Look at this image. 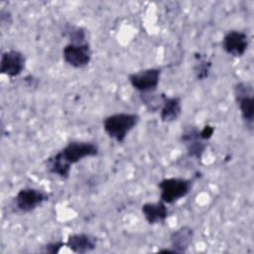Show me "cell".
Wrapping results in <instances>:
<instances>
[{"label":"cell","instance_id":"cell-18","mask_svg":"<svg viewBox=\"0 0 254 254\" xmlns=\"http://www.w3.org/2000/svg\"><path fill=\"white\" fill-rule=\"evenodd\" d=\"M64 35L69 40V43H72V44L86 43L85 30L81 27H78L75 25H66L64 29Z\"/></svg>","mask_w":254,"mask_h":254},{"label":"cell","instance_id":"cell-1","mask_svg":"<svg viewBox=\"0 0 254 254\" xmlns=\"http://www.w3.org/2000/svg\"><path fill=\"white\" fill-rule=\"evenodd\" d=\"M140 116L137 113L117 112L106 116L102 125L105 133L117 143H122L127 135L139 123Z\"/></svg>","mask_w":254,"mask_h":254},{"label":"cell","instance_id":"cell-2","mask_svg":"<svg viewBox=\"0 0 254 254\" xmlns=\"http://www.w3.org/2000/svg\"><path fill=\"white\" fill-rule=\"evenodd\" d=\"M191 181L185 178H166L160 181V200L172 204L185 197L191 189Z\"/></svg>","mask_w":254,"mask_h":254},{"label":"cell","instance_id":"cell-13","mask_svg":"<svg viewBox=\"0 0 254 254\" xmlns=\"http://www.w3.org/2000/svg\"><path fill=\"white\" fill-rule=\"evenodd\" d=\"M141 212L149 224L163 222L169 216V209L162 200L144 203L141 206Z\"/></svg>","mask_w":254,"mask_h":254},{"label":"cell","instance_id":"cell-5","mask_svg":"<svg viewBox=\"0 0 254 254\" xmlns=\"http://www.w3.org/2000/svg\"><path fill=\"white\" fill-rule=\"evenodd\" d=\"M161 72V68L149 67L130 73L128 80L131 86L140 93L152 92L156 91L159 85Z\"/></svg>","mask_w":254,"mask_h":254},{"label":"cell","instance_id":"cell-16","mask_svg":"<svg viewBox=\"0 0 254 254\" xmlns=\"http://www.w3.org/2000/svg\"><path fill=\"white\" fill-rule=\"evenodd\" d=\"M140 98L143 104L147 107L148 110L152 112H157L161 109V106L163 104L164 98L166 94L164 93H155V91L147 92V93H140Z\"/></svg>","mask_w":254,"mask_h":254},{"label":"cell","instance_id":"cell-14","mask_svg":"<svg viewBox=\"0 0 254 254\" xmlns=\"http://www.w3.org/2000/svg\"><path fill=\"white\" fill-rule=\"evenodd\" d=\"M160 119L164 123H172L182 114V100L179 96L166 95L161 106Z\"/></svg>","mask_w":254,"mask_h":254},{"label":"cell","instance_id":"cell-11","mask_svg":"<svg viewBox=\"0 0 254 254\" xmlns=\"http://www.w3.org/2000/svg\"><path fill=\"white\" fill-rule=\"evenodd\" d=\"M65 246L74 253L84 254L96 248L97 238L88 233H73L67 237Z\"/></svg>","mask_w":254,"mask_h":254},{"label":"cell","instance_id":"cell-8","mask_svg":"<svg viewBox=\"0 0 254 254\" xmlns=\"http://www.w3.org/2000/svg\"><path fill=\"white\" fill-rule=\"evenodd\" d=\"M221 46L224 52L229 56L240 58L248 49L249 37L245 32L231 30L223 36Z\"/></svg>","mask_w":254,"mask_h":254},{"label":"cell","instance_id":"cell-19","mask_svg":"<svg viewBox=\"0 0 254 254\" xmlns=\"http://www.w3.org/2000/svg\"><path fill=\"white\" fill-rule=\"evenodd\" d=\"M64 246H65V242H64V241H54V242H50V243L46 244L45 247H44V251L46 253L56 254V253L60 252L61 249Z\"/></svg>","mask_w":254,"mask_h":254},{"label":"cell","instance_id":"cell-20","mask_svg":"<svg viewBox=\"0 0 254 254\" xmlns=\"http://www.w3.org/2000/svg\"><path fill=\"white\" fill-rule=\"evenodd\" d=\"M213 132H214V127H212L210 125H205V126H203L202 129L199 130V135L202 140L207 141L212 137Z\"/></svg>","mask_w":254,"mask_h":254},{"label":"cell","instance_id":"cell-7","mask_svg":"<svg viewBox=\"0 0 254 254\" xmlns=\"http://www.w3.org/2000/svg\"><path fill=\"white\" fill-rule=\"evenodd\" d=\"M92 58V52L89 44H72L68 43L63 49V59L74 68H82L88 65Z\"/></svg>","mask_w":254,"mask_h":254},{"label":"cell","instance_id":"cell-21","mask_svg":"<svg viewBox=\"0 0 254 254\" xmlns=\"http://www.w3.org/2000/svg\"><path fill=\"white\" fill-rule=\"evenodd\" d=\"M158 252H159V253H176V251H175L172 247L160 249V250H158Z\"/></svg>","mask_w":254,"mask_h":254},{"label":"cell","instance_id":"cell-3","mask_svg":"<svg viewBox=\"0 0 254 254\" xmlns=\"http://www.w3.org/2000/svg\"><path fill=\"white\" fill-rule=\"evenodd\" d=\"M234 98L246 126L252 130L254 121L253 85L250 81H240L234 86Z\"/></svg>","mask_w":254,"mask_h":254},{"label":"cell","instance_id":"cell-6","mask_svg":"<svg viewBox=\"0 0 254 254\" xmlns=\"http://www.w3.org/2000/svg\"><path fill=\"white\" fill-rule=\"evenodd\" d=\"M48 199L49 194L46 191L29 187L23 188L17 192L14 198V202L16 208L19 211L27 213L33 211Z\"/></svg>","mask_w":254,"mask_h":254},{"label":"cell","instance_id":"cell-4","mask_svg":"<svg viewBox=\"0 0 254 254\" xmlns=\"http://www.w3.org/2000/svg\"><path fill=\"white\" fill-rule=\"evenodd\" d=\"M98 152V146L92 142L72 141L66 144L58 153L69 166H71L80 162L84 158L97 156Z\"/></svg>","mask_w":254,"mask_h":254},{"label":"cell","instance_id":"cell-10","mask_svg":"<svg viewBox=\"0 0 254 254\" xmlns=\"http://www.w3.org/2000/svg\"><path fill=\"white\" fill-rule=\"evenodd\" d=\"M181 141L185 145L190 157L196 160L201 159L206 150L207 143L200 138L199 129L194 126H187L181 135Z\"/></svg>","mask_w":254,"mask_h":254},{"label":"cell","instance_id":"cell-9","mask_svg":"<svg viewBox=\"0 0 254 254\" xmlns=\"http://www.w3.org/2000/svg\"><path fill=\"white\" fill-rule=\"evenodd\" d=\"M26 66V58L18 50L5 51L0 60V72L9 77H16L22 73Z\"/></svg>","mask_w":254,"mask_h":254},{"label":"cell","instance_id":"cell-17","mask_svg":"<svg viewBox=\"0 0 254 254\" xmlns=\"http://www.w3.org/2000/svg\"><path fill=\"white\" fill-rule=\"evenodd\" d=\"M211 67V62L204 56L195 55V63L193 65V72L196 79L203 80L207 78Z\"/></svg>","mask_w":254,"mask_h":254},{"label":"cell","instance_id":"cell-15","mask_svg":"<svg viewBox=\"0 0 254 254\" xmlns=\"http://www.w3.org/2000/svg\"><path fill=\"white\" fill-rule=\"evenodd\" d=\"M46 167L49 173L56 175L62 179H67L70 173L69 166L60 155L59 153H56L55 155L49 157L46 160Z\"/></svg>","mask_w":254,"mask_h":254},{"label":"cell","instance_id":"cell-12","mask_svg":"<svg viewBox=\"0 0 254 254\" xmlns=\"http://www.w3.org/2000/svg\"><path fill=\"white\" fill-rule=\"evenodd\" d=\"M194 236L193 229L189 225H184L174 230L170 235V247L176 253H185L192 243Z\"/></svg>","mask_w":254,"mask_h":254}]
</instances>
